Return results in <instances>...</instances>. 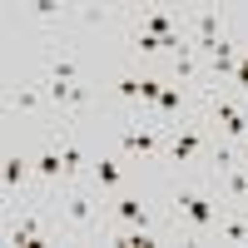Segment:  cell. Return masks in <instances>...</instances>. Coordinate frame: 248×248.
Masks as SVG:
<instances>
[{
    "label": "cell",
    "instance_id": "cell-10",
    "mask_svg": "<svg viewBox=\"0 0 248 248\" xmlns=\"http://www.w3.org/2000/svg\"><path fill=\"white\" fill-rule=\"evenodd\" d=\"M5 114H10V119H55V114H50L45 79H25V85H10V90H5Z\"/></svg>",
    "mask_w": 248,
    "mask_h": 248
},
{
    "label": "cell",
    "instance_id": "cell-8",
    "mask_svg": "<svg viewBox=\"0 0 248 248\" xmlns=\"http://www.w3.org/2000/svg\"><path fill=\"white\" fill-rule=\"evenodd\" d=\"M30 159H35V184H40V199H55L60 189L70 184V169H65V154H60V144H55V134H45L30 149Z\"/></svg>",
    "mask_w": 248,
    "mask_h": 248
},
{
    "label": "cell",
    "instance_id": "cell-13",
    "mask_svg": "<svg viewBox=\"0 0 248 248\" xmlns=\"http://www.w3.org/2000/svg\"><path fill=\"white\" fill-rule=\"evenodd\" d=\"M119 20H124L119 5H75V25H85V30H109Z\"/></svg>",
    "mask_w": 248,
    "mask_h": 248
},
{
    "label": "cell",
    "instance_id": "cell-9",
    "mask_svg": "<svg viewBox=\"0 0 248 248\" xmlns=\"http://www.w3.org/2000/svg\"><path fill=\"white\" fill-rule=\"evenodd\" d=\"M164 75L174 79V85H189V90H203L209 85V70H203V55H199V45L189 35L179 40V45L169 50V60H164Z\"/></svg>",
    "mask_w": 248,
    "mask_h": 248
},
{
    "label": "cell",
    "instance_id": "cell-11",
    "mask_svg": "<svg viewBox=\"0 0 248 248\" xmlns=\"http://www.w3.org/2000/svg\"><path fill=\"white\" fill-rule=\"evenodd\" d=\"M129 169H134V164L124 159L119 149H99V154L90 159V184L109 199V194H119V189H129Z\"/></svg>",
    "mask_w": 248,
    "mask_h": 248
},
{
    "label": "cell",
    "instance_id": "cell-1",
    "mask_svg": "<svg viewBox=\"0 0 248 248\" xmlns=\"http://www.w3.org/2000/svg\"><path fill=\"white\" fill-rule=\"evenodd\" d=\"M223 209L229 203L214 184H179L169 194V209H164V229H169V238H184V243H209L218 238Z\"/></svg>",
    "mask_w": 248,
    "mask_h": 248
},
{
    "label": "cell",
    "instance_id": "cell-12",
    "mask_svg": "<svg viewBox=\"0 0 248 248\" xmlns=\"http://www.w3.org/2000/svg\"><path fill=\"white\" fill-rule=\"evenodd\" d=\"M45 79H60V85H85V60L60 45V50L45 55Z\"/></svg>",
    "mask_w": 248,
    "mask_h": 248
},
{
    "label": "cell",
    "instance_id": "cell-7",
    "mask_svg": "<svg viewBox=\"0 0 248 248\" xmlns=\"http://www.w3.org/2000/svg\"><path fill=\"white\" fill-rule=\"evenodd\" d=\"M229 30H233L229 5H194V10H184V35L199 45V55H209Z\"/></svg>",
    "mask_w": 248,
    "mask_h": 248
},
{
    "label": "cell",
    "instance_id": "cell-3",
    "mask_svg": "<svg viewBox=\"0 0 248 248\" xmlns=\"http://www.w3.org/2000/svg\"><path fill=\"white\" fill-rule=\"evenodd\" d=\"M129 229H164V209L149 203V194H139V189H119L105 199V243L114 233H129Z\"/></svg>",
    "mask_w": 248,
    "mask_h": 248
},
{
    "label": "cell",
    "instance_id": "cell-5",
    "mask_svg": "<svg viewBox=\"0 0 248 248\" xmlns=\"http://www.w3.org/2000/svg\"><path fill=\"white\" fill-rule=\"evenodd\" d=\"M0 194H5V214L10 209H25V203L40 199V184H35V159L25 144H10L5 149V164H0Z\"/></svg>",
    "mask_w": 248,
    "mask_h": 248
},
{
    "label": "cell",
    "instance_id": "cell-4",
    "mask_svg": "<svg viewBox=\"0 0 248 248\" xmlns=\"http://www.w3.org/2000/svg\"><path fill=\"white\" fill-rule=\"evenodd\" d=\"M209 144H214V124L203 119V114L174 124V129L164 134V159H159V169H194V164L209 159Z\"/></svg>",
    "mask_w": 248,
    "mask_h": 248
},
{
    "label": "cell",
    "instance_id": "cell-6",
    "mask_svg": "<svg viewBox=\"0 0 248 248\" xmlns=\"http://www.w3.org/2000/svg\"><path fill=\"white\" fill-rule=\"evenodd\" d=\"M114 149L124 154L139 169V164H154L159 169V159H164V129L149 119H119L114 124Z\"/></svg>",
    "mask_w": 248,
    "mask_h": 248
},
{
    "label": "cell",
    "instance_id": "cell-2",
    "mask_svg": "<svg viewBox=\"0 0 248 248\" xmlns=\"http://www.w3.org/2000/svg\"><path fill=\"white\" fill-rule=\"evenodd\" d=\"M55 223H60V238L70 243H85V238H105V194L94 184H65L55 199Z\"/></svg>",
    "mask_w": 248,
    "mask_h": 248
}]
</instances>
